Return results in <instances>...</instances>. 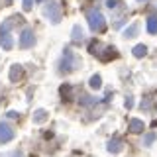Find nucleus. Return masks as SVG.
Masks as SVG:
<instances>
[{"instance_id":"obj_1","label":"nucleus","mask_w":157,"mask_h":157,"mask_svg":"<svg viewBox=\"0 0 157 157\" xmlns=\"http://www.w3.org/2000/svg\"><path fill=\"white\" fill-rule=\"evenodd\" d=\"M86 20H88V26H90V29H92L94 33L104 32V28H106V20H104V16H102L100 10H96V8L88 10V12H86Z\"/></svg>"},{"instance_id":"obj_3","label":"nucleus","mask_w":157,"mask_h":157,"mask_svg":"<svg viewBox=\"0 0 157 157\" xmlns=\"http://www.w3.org/2000/svg\"><path fill=\"white\" fill-rule=\"evenodd\" d=\"M78 65V59L73 55V51L71 49H65V51H63V61H61V73H71L73 69H75Z\"/></svg>"},{"instance_id":"obj_8","label":"nucleus","mask_w":157,"mask_h":157,"mask_svg":"<svg viewBox=\"0 0 157 157\" xmlns=\"http://www.w3.org/2000/svg\"><path fill=\"white\" fill-rule=\"evenodd\" d=\"M22 77H24L22 65H12V67H10V81H12V82H18Z\"/></svg>"},{"instance_id":"obj_16","label":"nucleus","mask_w":157,"mask_h":157,"mask_svg":"<svg viewBox=\"0 0 157 157\" xmlns=\"http://www.w3.org/2000/svg\"><path fill=\"white\" fill-rule=\"evenodd\" d=\"M132 51H134V57H137V59H140V57H144L145 53H147V47L144 45V43H140V45H136L134 49H132Z\"/></svg>"},{"instance_id":"obj_21","label":"nucleus","mask_w":157,"mask_h":157,"mask_svg":"<svg viewBox=\"0 0 157 157\" xmlns=\"http://www.w3.org/2000/svg\"><path fill=\"white\" fill-rule=\"evenodd\" d=\"M106 6H108V8H116V6H118V0H108Z\"/></svg>"},{"instance_id":"obj_12","label":"nucleus","mask_w":157,"mask_h":157,"mask_svg":"<svg viewBox=\"0 0 157 157\" xmlns=\"http://www.w3.org/2000/svg\"><path fill=\"white\" fill-rule=\"evenodd\" d=\"M45 120H47V110L39 108V110L33 112V124H43Z\"/></svg>"},{"instance_id":"obj_19","label":"nucleus","mask_w":157,"mask_h":157,"mask_svg":"<svg viewBox=\"0 0 157 157\" xmlns=\"http://www.w3.org/2000/svg\"><path fill=\"white\" fill-rule=\"evenodd\" d=\"M124 106L128 108V110H132V108H134V98L128 96V98H126V102H124Z\"/></svg>"},{"instance_id":"obj_13","label":"nucleus","mask_w":157,"mask_h":157,"mask_svg":"<svg viewBox=\"0 0 157 157\" xmlns=\"http://www.w3.org/2000/svg\"><path fill=\"white\" fill-rule=\"evenodd\" d=\"M137 32H140V26H137V24H132L130 28H126L124 37H136V36H137Z\"/></svg>"},{"instance_id":"obj_9","label":"nucleus","mask_w":157,"mask_h":157,"mask_svg":"<svg viewBox=\"0 0 157 157\" xmlns=\"http://www.w3.org/2000/svg\"><path fill=\"white\" fill-rule=\"evenodd\" d=\"M71 39H73V43H81L82 39H85V32H82V28L78 26V24L73 26V37Z\"/></svg>"},{"instance_id":"obj_7","label":"nucleus","mask_w":157,"mask_h":157,"mask_svg":"<svg viewBox=\"0 0 157 157\" xmlns=\"http://www.w3.org/2000/svg\"><path fill=\"white\" fill-rule=\"evenodd\" d=\"M0 45H2V49H6V51H10V49L14 47L12 36H10L8 32H0Z\"/></svg>"},{"instance_id":"obj_5","label":"nucleus","mask_w":157,"mask_h":157,"mask_svg":"<svg viewBox=\"0 0 157 157\" xmlns=\"http://www.w3.org/2000/svg\"><path fill=\"white\" fill-rule=\"evenodd\" d=\"M10 140H14V130L6 122H0V144H8Z\"/></svg>"},{"instance_id":"obj_6","label":"nucleus","mask_w":157,"mask_h":157,"mask_svg":"<svg viewBox=\"0 0 157 157\" xmlns=\"http://www.w3.org/2000/svg\"><path fill=\"white\" fill-rule=\"evenodd\" d=\"M128 130L132 132V134H141V132L145 130V124L141 120H137V118H132L130 120V126H128Z\"/></svg>"},{"instance_id":"obj_22","label":"nucleus","mask_w":157,"mask_h":157,"mask_svg":"<svg viewBox=\"0 0 157 157\" xmlns=\"http://www.w3.org/2000/svg\"><path fill=\"white\" fill-rule=\"evenodd\" d=\"M8 118H18V112L16 110H10L8 112Z\"/></svg>"},{"instance_id":"obj_18","label":"nucleus","mask_w":157,"mask_h":157,"mask_svg":"<svg viewBox=\"0 0 157 157\" xmlns=\"http://www.w3.org/2000/svg\"><path fill=\"white\" fill-rule=\"evenodd\" d=\"M94 98H90V96H82L81 98V104H85V106H90V104H94Z\"/></svg>"},{"instance_id":"obj_2","label":"nucleus","mask_w":157,"mask_h":157,"mask_svg":"<svg viewBox=\"0 0 157 157\" xmlns=\"http://www.w3.org/2000/svg\"><path fill=\"white\" fill-rule=\"evenodd\" d=\"M43 14L51 20V24H59L61 22V8L55 0H47L45 6H43Z\"/></svg>"},{"instance_id":"obj_17","label":"nucleus","mask_w":157,"mask_h":157,"mask_svg":"<svg viewBox=\"0 0 157 157\" xmlns=\"http://www.w3.org/2000/svg\"><path fill=\"white\" fill-rule=\"evenodd\" d=\"M153 141H155V134H153V132H149V134L144 137V145H151Z\"/></svg>"},{"instance_id":"obj_15","label":"nucleus","mask_w":157,"mask_h":157,"mask_svg":"<svg viewBox=\"0 0 157 157\" xmlns=\"http://www.w3.org/2000/svg\"><path fill=\"white\" fill-rule=\"evenodd\" d=\"M88 85H90V88H102V78H100V75H92L90 77V81H88Z\"/></svg>"},{"instance_id":"obj_10","label":"nucleus","mask_w":157,"mask_h":157,"mask_svg":"<svg viewBox=\"0 0 157 157\" xmlns=\"http://www.w3.org/2000/svg\"><path fill=\"white\" fill-rule=\"evenodd\" d=\"M108 151H110V153H120L122 151V140H118V137L110 140L108 141Z\"/></svg>"},{"instance_id":"obj_11","label":"nucleus","mask_w":157,"mask_h":157,"mask_svg":"<svg viewBox=\"0 0 157 157\" xmlns=\"http://www.w3.org/2000/svg\"><path fill=\"white\" fill-rule=\"evenodd\" d=\"M104 51L106 53H98V57H100L102 61H110V59H116L118 57V51H116L114 47H106Z\"/></svg>"},{"instance_id":"obj_4","label":"nucleus","mask_w":157,"mask_h":157,"mask_svg":"<svg viewBox=\"0 0 157 157\" xmlns=\"http://www.w3.org/2000/svg\"><path fill=\"white\" fill-rule=\"evenodd\" d=\"M33 43H36V33H33L32 28H26L22 32V36H20V47L29 49V47H33Z\"/></svg>"},{"instance_id":"obj_20","label":"nucleus","mask_w":157,"mask_h":157,"mask_svg":"<svg viewBox=\"0 0 157 157\" xmlns=\"http://www.w3.org/2000/svg\"><path fill=\"white\" fill-rule=\"evenodd\" d=\"M32 6H33V0H24V10H26V12H29Z\"/></svg>"},{"instance_id":"obj_14","label":"nucleus","mask_w":157,"mask_h":157,"mask_svg":"<svg viewBox=\"0 0 157 157\" xmlns=\"http://www.w3.org/2000/svg\"><path fill=\"white\" fill-rule=\"evenodd\" d=\"M147 32H149V33H157V16L147 18Z\"/></svg>"}]
</instances>
